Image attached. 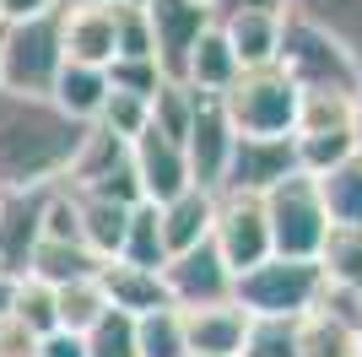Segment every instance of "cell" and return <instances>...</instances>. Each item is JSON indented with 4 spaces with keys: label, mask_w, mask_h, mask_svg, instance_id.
Instances as JSON below:
<instances>
[{
    "label": "cell",
    "mask_w": 362,
    "mask_h": 357,
    "mask_svg": "<svg viewBox=\"0 0 362 357\" xmlns=\"http://www.w3.org/2000/svg\"><path fill=\"white\" fill-rule=\"evenodd\" d=\"M92 125H76L54 98L0 87V195L65 184Z\"/></svg>",
    "instance_id": "cell-1"
},
{
    "label": "cell",
    "mask_w": 362,
    "mask_h": 357,
    "mask_svg": "<svg viewBox=\"0 0 362 357\" xmlns=\"http://www.w3.org/2000/svg\"><path fill=\"white\" fill-rule=\"evenodd\" d=\"M216 103H222L233 135H292L303 92L292 87V76L281 65H259V71H238V81Z\"/></svg>",
    "instance_id": "cell-2"
},
{
    "label": "cell",
    "mask_w": 362,
    "mask_h": 357,
    "mask_svg": "<svg viewBox=\"0 0 362 357\" xmlns=\"http://www.w3.org/2000/svg\"><path fill=\"white\" fill-rule=\"evenodd\" d=\"M319 287V260H287V254H271L265 266L243 271L238 287H233V303H238L249 319H303L314 309Z\"/></svg>",
    "instance_id": "cell-3"
},
{
    "label": "cell",
    "mask_w": 362,
    "mask_h": 357,
    "mask_svg": "<svg viewBox=\"0 0 362 357\" xmlns=\"http://www.w3.org/2000/svg\"><path fill=\"white\" fill-rule=\"evenodd\" d=\"M259 200H265V222H271V249L287 260H319L325 238H330V211H325V195L314 178L292 174Z\"/></svg>",
    "instance_id": "cell-4"
},
{
    "label": "cell",
    "mask_w": 362,
    "mask_h": 357,
    "mask_svg": "<svg viewBox=\"0 0 362 357\" xmlns=\"http://www.w3.org/2000/svg\"><path fill=\"white\" fill-rule=\"evenodd\" d=\"M276 65L292 76L298 92H346L351 98L362 81V60H351L335 38H325L319 28H308L298 16L281 22V55H276Z\"/></svg>",
    "instance_id": "cell-5"
},
{
    "label": "cell",
    "mask_w": 362,
    "mask_h": 357,
    "mask_svg": "<svg viewBox=\"0 0 362 357\" xmlns=\"http://www.w3.org/2000/svg\"><path fill=\"white\" fill-rule=\"evenodd\" d=\"M60 71H65L60 11L38 16V22H16V28H6V38H0V87H6V92L49 98Z\"/></svg>",
    "instance_id": "cell-6"
},
{
    "label": "cell",
    "mask_w": 362,
    "mask_h": 357,
    "mask_svg": "<svg viewBox=\"0 0 362 357\" xmlns=\"http://www.w3.org/2000/svg\"><path fill=\"white\" fill-rule=\"evenodd\" d=\"M211 249L233 276L255 271L271 260V222H265V200L259 195H233L216 190V222H211Z\"/></svg>",
    "instance_id": "cell-7"
},
{
    "label": "cell",
    "mask_w": 362,
    "mask_h": 357,
    "mask_svg": "<svg viewBox=\"0 0 362 357\" xmlns=\"http://www.w3.org/2000/svg\"><path fill=\"white\" fill-rule=\"evenodd\" d=\"M76 195H103V200H124V206H141V184H136V163H130V141L108 135L92 125L81 152H76L71 174H65Z\"/></svg>",
    "instance_id": "cell-8"
},
{
    "label": "cell",
    "mask_w": 362,
    "mask_h": 357,
    "mask_svg": "<svg viewBox=\"0 0 362 357\" xmlns=\"http://www.w3.org/2000/svg\"><path fill=\"white\" fill-rule=\"evenodd\" d=\"M163 287H168V303L173 309H216V303H233V287H238V276L222 266V254L211 249V238L206 244H195V249L173 254L163 266Z\"/></svg>",
    "instance_id": "cell-9"
},
{
    "label": "cell",
    "mask_w": 362,
    "mask_h": 357,
    "mask_svg": "<svg viewBox=\"0 0 362 357\" xmlns=\"http://www.w3.org/2000/svg\"><path fill=\"white\" fill-rule=\"evenodd\" d=\"M146 22H151V60L168 81L184 76V60L200 44V33L211 28L216 16L206 0H146Z\"/></svg>",
    "instance_id": "cell-10"
},
{
    "label": "cell",
    "mask_w": 362,
    "mask_h": 357,
    "mask_svg": "<svg viewBox=\"0 0 362 357\" xmlns=\"http://www.w3.org/2000/svg\"><path fill=\"white\" fill-rule=\"evenodd\" d=\"M303 174L298 168V141L292 135H238L233 141V163H227L222 190L233 195H271L281 178Z\"/></svg>",
    "instance_id": "cell-11"
},
{
    "label": "cell",
    "mask_w": 362,
    "mask_h": 357,
    "mask_svg": "<svg viewBox=\"0 0 362 357\" xmlns=\"http://www.w3.org/2000/svg\"><path fill=\"white\" fill-rule=\"evenodd\" d=\"M124 6V0H119ZM119 6H98V0H60V49L71 65L108 71L114 65V28H119Z\"/></svg>",
    "instance_id": "cell-12"
},
{
    "label": "cell",
    "mask_w": 362,
    "mask_h": 357,
    "mask_svg": "<svg viewBox=\"0 0 362 357\" xmlns=\"http://www.w3.org/2000/svg\"><path fill=\"white\" fill-rule=\"evenodd\" d=\"M233 125H227L222 103L216 98H200L195 103V119H189V135H184V157H189V184L195 190H222L227 178V163H233Z\"/></svg>",
    "instance_id": "cell-13"
},
{
    "label": "cell",
    "mask_w": 362,
    "mask_h": 357,
    "mask_svg": "<svg viewBox=\"0 0 362 357\" xmlns=\"http://www.w3.org/2000/svg\"><path fill=\"white\" fill-rule=\"evenodd\" d=\"M130 163H136L141 200H151V206H163V200H173V195L189 190V157H184V141L163 135L157 125H146V130L130 141Z\"/></svg>",
    "instance_id": "cell-14"
},
{
    "label": "cell",
    "mask_w": 362,
    "mask_h": 357,
    "mask_svg": "<svg viewBox=\"0 0 362 357\" xmlns=\"http://www.w3.org/2000/svg\"><path fill=\"white\" fill-rule=\"evenodd\" d=\"M38 244H44V190L0 195V271L22 282L33 271Z\"/></svg>",
    "instance_id": "cell-15"
},
{
    "label": "cell",
    "mask_w": 362,
    "mask_h": 357,
    "mask_svg": "<svg viewBox=\"0 0 362 357\" xmlns=\"http://www.w3.org/2000/svg\"><path fill=\"white\" fill-rule=\"evenodd\" d=\"M98 282H103L108 309H114V314H124V319H141V314L168 309L163 271H141V266H124V260H103Z\"/></svg>",
    "instance_id": "cell-16"
},
{
    "label": "cell",
    "mask_w": 362,
    "mask_h": 357,
    "mask_svg": "<svg viewBox=\"0 0 362 357\" xmlns=\"http://www.w3.org/2000/svg\"><path fill=\"white\" fill-rule=\"evenodd\" d=\"M243 336H249V314H243L238 303H216V309H189V314H184L189 357H238Z\"/></svg>",
    "instance_id": "cell-17"
},
{
    "label": "cell",
    "mask_w": 362,
    "mask_h": 357,
    "mask_svg": "<svg viewBox=\"0 0 362 357\" xmlns=\"http://www.w3.org/2000/svg\"><path fill=\"white\" fill-rule=\"evenodd\" d=\"M157 222H163V244H168V260L184 249H195V244H206L211 238V222H216V195L211 190H189L173 195V200H163L157 206Z\"/></svg>",
    "instance_id": "cell-18"
},
{
    "label": "cell",
    "mask_w": 362,
    "mask_h": 357,
    "mask_svg": "<svg viewBox=\"0 0 362 357\" xmlns=\"http://www.w3.org/2000/svg\"><path fill=\"white\" fill-rule=\"evenodd\" d=\"M189 92H200V98H222L233 81H238V60H233V44H227V33L206 28L200 33V44L189 49V60H184V76H179Z\"/></svg>",
    "instance_id": "cell-19"
},
{
    "label": "cell",
    "mask_w": 362,
    "mask_h": 357,
    "mask_svg": "<svg viewBox=\"0 0 362 357\" xmlns=\"http://www.w3.org/2000/svg\"><path fill=\"white\" fill-rule=\"evenodd\" d=\"M287 16L319 28L351 60H362V0H287Z\"/></svg>",
    "instance_id": "cell-20"
},
{
    "label": "cell",
    "mask_w": 362,
    "mask_h": 357,
    "mask_svg": "<svg viewBox=\"0 0 362 357\" xmlns=\"http://www.w3.org/2000/svg\"><path fill=\"white\" fill-rule=\"evenodd\" d=\"M281 22L287 16H227L216 28L227 33V44H233V60H238V71H259V65H276L281 55Z\"/></svg>",
    "instance_id": "cell-21"
},
{
    "label": "cell",
    "mask_w": 362,
    "mask_h": 357,
    "mask_svg": "<svg viewBox=\"0 0 362 357\" xmlns=\"http://www.w3.org/2000/svg\"><path fill=\"white\" fill-rule=\"evenodd\" d=\"M76 211H81V244H87L98 260H119L124 227H130V211L136 206L103 200V195H76Z\"/></svg>",
    "instance_id": "cell-22"
},
{
    "label": "cell",
    "mask_w": 362,
    "mask_h": 357,
    "mask_svg": "<svg viewBox=\"0 0 362 357\" xmlns=\"http://www.w3.org/2000/svg\"><path fill=\"white\" fill-rule=\"evenodd\" d=\"M49 98H54L76 125H92L108 103V71H92V65H71V60H65V71L54 76V92H49Z\"/></svg>",
    "instance_id": "cell-23"
},
{
    "label": "cell",
    "mask_w": 362,
    "mask_h": 357,
    "mask_svg": "<svg viewBox=\"0 0 362 357\" xmlns=\"http://www.w3.org/2000/svg\"><path fill=\"white\" fill-rule=\"evenodd\" d=\"M362 330L335 319L330 309H308L298 319V357H357Z\"/></svg>",
    "instance_id": "cell-24"
},
{
    "label": "cell",
    "mask_w": 362,
    "mask_h": 357,
    "mask_svg": "<svg viewBox=\"0 0 362 357\" xmlns=\"http://www.w3.org/2000/svg\"><path fill=\"white\" fill-rule=\"evenodd\" d=\"M330 211V227H362V152H351L346 163H335L330 174L314 178Z\"/></svg>",
    "instance_id": "cell-25"
},
{
    "label": "cell",
    "mask_w": 362,
    "mask_h": 357,
    "mask_svg": "<svg viewBox=\"0 0 362 357\" xmlns=\"http://www.w3.org/2000/svg\"><path fill=\"white\" fill-rule=\"evenodd\" d=\"M98 271H103V260H98L87 244H54V238H44L38 254H33V271H28V276H38L44 287H71V282L98 276Z\"/></svg>",
    "instance_id": "cell-26"
},
{
    "label": "cell",
    "mask_w": 362,
    "mask_h": 357,
    "mask_svg": "<svg viewBox=\"0 0 362 357\" xmlns=\"http://www.w3.org/2000/svg\"><path fill=\"white\" fill-rule=\"evenodd\" d=\"M54 314H60V330H71V336H92V330L108 319L103 282H98V276H87V282L54 287Z\"/></svg>",
    "instance_id": "cell-27"
},
{
    "label": "cell",
    "mask_w": 362,
    "mask_h": 357,
    "mask_svg": "<svg viewBox=\"0 0 362 357\" xmlns=\"http://www.w3.org/2000/svg\"><path fill=\"white\" fill-rule=\"evenodd\" d=\"M319 276L362 298V227H330L325 249H319Z\"/></svg>",
    "instance_id": "cell-28"
},
{
    "label": "cell",
    "mask_w": 362,
    "mask_h": 357,
    "mask_svg": "<svg viewBox=\"0 0 362 357\" xmlns=\"http://www.w3.org/2000/svg\"><path fill=\"white\" fill-rule=\"evenodd\" d=\"M124 266H141V271H163L168 266V244H163V222H157V206L141 200L130 211V227H124V249H119Z\"/></svg>",
    "instance_id": "cell-29"
},
{
    "label": "cell",
    "mask_w": 362,
    "mask_h": 357,
    "mask_svg": "<svg viewBox=\"0 0 362 357\" xmlns=\"http://www.w3.org/2000/svg\"><path fill=\"white\" fill-rule=\"evenodd\" d=\"M292 135H351V98L346 92H303Z\"/></svg>",
    "instance_id": "cell-30"
},
{
    "label": "cell",
    "mask_w": 362,
    "mask_h": 357,
    "mask_svg": "<svg viewBox=\"0 0 362 357\" xmlns=\"http://www.w3.org/2000/svg\"><path fill=\"white\" fill-rule=\"evenodd\" d=\"M136 352L141 357H189V341H184V314L173 309V303L136 319Z\"/></svg>",
    "instance_id": "cell-31"
},
{
    "label": "cell",
    "mask_w": 362,
    "mask_h": 357,
    "mask_svg": "<svg viewBox=\"0 0 362 357\" xmlns=\"http://www.w3.org/2000/svg\"><path fill=\"white\" fill-rule=\"evenodd\" d=\"M195 103H200V92H189L184 81H163L157 98H151V125L163 135H173V141H184L189 119H195Z\"/></svg>",
    "instance_id": "cell-32"
},
{
    "label": "cell",
    "mask_w": 362,
    "mask_h": 357,
    "mask_svg": "<svg viewBox=\"0 0 362 357\" xmlns=\"http://www.w3.org/2000/svg\"><path fill=\"white\" fill-rule=\"evenodd\" d=\"M11 319H22L33 336H49V330H60V314H54V287H44L38 276H22Z\"/></svg>",
    "instance_id": "cell-33"
},
{
    "label": "cell",
    "mask_w": 362,
    "mask_h": 357,
    "mask_svg": "<svg viewBox=\"0 0 362 357\" xmlns=\"http://www.w3.org/2000/svg\"><path fill=\"white\" fill-rule=\"evenodd\" d=\"M238 357H298V319H249Z\"/></svg>",
    "instance_id": "cell-34"
},
{
    "label": "cell",
    "mask_w": 362,
    "mask_h": 357,
    "mask_svg": "<svg viewBox=\"0 0 362 357\" xmlns=\"http://www.w3.org/2000/svg\"><path fill=\"white\" fill-rule=\"evenodd\" d=\"M92 125L108 130V135H119V141H136V135L151 125V103H141V98H130V92H108L103 114L92 119Z\"/></svg>",
    "instance_id": "cell-35"
},
{
    "label": "cell",
    "mask_w": 362,
    "mask_h": 357,
    "mask_svg": "<svg viewBox=\"0 0 362 357\" xmlns=\"http://www.w3.org/2000/svg\"><path fill=\"white\" fill-rule=\"evenodd\" d=\"M163 81L168 76L157 71V60H114V65H108V92H130L141 103H151Z\"/></svg>",
    "instance_id": "cell-36"
},
{
    "label": "cell",
    "mask_w": 362,
    "mask_h": 357,
    "mask_svg": "<svg viewBox=\"0 0 362 357\" xmlns=\"http://www.w3.org/2000/svg\"><path fill=\"white\" fill-rule=\"evenodd\" d=\"M114 60H151V22L146 6H119V28H114Z\"/></svg>",
    "instance_id": "cell-37"
},
{
    "label": "cell",
    "mask_w": 362,
    "mask_h": 357,
    "mask_svg": "<svg viewBox=\"0 0 362 357\" xmlns=\"http://www.w3.org/2000/svg\"><path fill=\"white\" fill-rule=\"evenodd\" d=\"M87 357H141L136 352V319L108 309V319L87 336Z\"/></svg>",
    "instance_id": "cell-38"
},
{
    "label": "cell",
    "mask_w": 362,
    "mask_h": 357,
    "mask_svg": "<svg viewBox=\"0 0 362 357\" xmlns=\"http://www.w3.org/2000/svg\"><path fill=\"white\" fill-rule=\"evenodd\" d=\"M287 16V0H211V16L227 22V16Z\"/></svg>",
    "instance_id": "cell-39"
},
{
    "label": "cell",
    "mask_w": 362,
    "mask_h": 357,
    "mask_svg": "<svg viewBox=\"0 0 362 357\" xmlns=\"http://www.w3.org/2000/svg\"><path fill=\"white\" fill-rule=\"evenodd\" d=\"M60 0H0V28H16V22H38V16H54Z\"/></svg>",
    "instance_id": "cell-40"
},
{
    "label": "cell",
    "mask_w": 362,
    "mask_h": 357,
    "mask_svg": "<svg viewBox=\"0 0 362 357\" xmlns=\"http://www.w3.org/2000/svg\"><path fill=\"white\" fill-rule=\"evenodd\" d=\"M33 352H38V336L22 319H0V357H33Z\"/></svg>",
    "instance_id": "cell-41"
},
{
    "label": "cell",
    "mask_w": 362,
    "mask_h": 357,
    "mask_svg": "<svg viewBox=\"0 0 362 357\" xmlns=\"http://www.w3.org/2000/svg\"><path fill=\"white\" fill-rule=\"evenodd\" d=\"M33 357H87V336L49 330V336H38V352H33Z\"/></svg>",
    "instance_id": "cell-42"
},
{
    "label": "cell",
    "mask_w": 362,
    "mask_h": 357,
    "mask_svg": "<svg viewBox=\"0 0 362 357\" xmlns=\"http://www.w3.org/2000/svg\"><path fill=\"white\" fill-rule=\"evenodd\" d=\"M16 276H6V271H0V319H11V309H16Z\"/></svg>",
    "instance_id": "cell-43"
},
{
    "label": "cell",
    "mask_w": 362,
    "mask_h": 357,
    "mask_svg": "<svg viewBox=\"0 0 362 357\" xmlns=\"http://www.w3.org/2000/svg\"><path fill=\"white\" fill-rule=\"evenodd\" d=\"M351 135H357V152H362V81L351 92Z\"/></svg>",
    "instance_id": "cell-44"
},
{
    "label": "cell",
    "mask_w": 362,
    "mask_h": 357,
    "mask_svg": "<svg viewBox=\"0 0 362 357\" xmlns=\"http://www.w3.org/2000/svg\"><path fill=\"white\" fill-rule=\"evenodd\" d=\"M98 6H119V0H98Z\"/></svg>",
    "instance_id": "cell-45"
},
{
    "label": "cell",
    "mask_w": 362,
    "mask_h": 357,
    "mask_svg": "<svg viewBox=\"0 0 362 357\" xmlns=\"http://www.w3.org/2000/svg\"><path fill=\"white\" fill-rule=\"evenodd\" d=\"M130 6H146V0H130Z\"/></svg>",
    "instance_id": "cell-46"
},
{
    "label": "cell",
    "mask_w": 362,
    "mask_h": 357,
    "mask_svg": "<svg viewBox=\"0 0 362 357\" xmlns=\"http://www.w3.org/2000/svg\"><path fill=\"white\" fill-rule=\"evenodd\" d=\"M0 38H6V28H0Z\"/></svg>",
    "instance_id": "cell-47"
},
{
    "label": "cell",
    "mask_w": 362,
    "mask_h": 357,
    "mask_svg": "<svg viewBox=\"0 0 362 357\" xmlns=\"http://www.w3.org/2000/svg\"><path fill=\"white\" fill-rule=\"evenodd\" d=\"M357 357H362V346H357Z\"/></svg>",
    "instance_id": "cell-48"
},
{
    "label": "cell",
    "mask_w": 362,
    "mask_h": 357,
    "mask_svg": "<svg viewBox=\"0 0 362 357\" xmlns=\"http://www.w3.org/2000/svg\"><path fill=\"white\" fill-rule=\"evenodd\" d=\"M206 6H211V0H206Z\"/></svg>",
    "instance_id": "cell-49"
}]
</instances>
